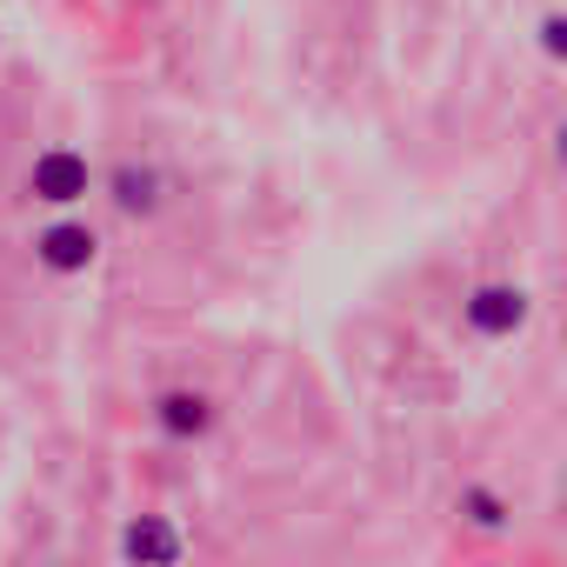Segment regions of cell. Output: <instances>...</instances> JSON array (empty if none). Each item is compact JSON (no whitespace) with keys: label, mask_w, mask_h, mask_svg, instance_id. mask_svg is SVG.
<instances>
[{"label":"cell","mask_w":567,"mask_h":567,"mask_svg":"<svg viewBox=\"0 0 567 567\" xmlns=\"http://www.w3.org/2000/svg\"><path fill=\"white\" fill-rule=\"evenodd\" d=\"M527 315H534V301H527V288H514V280H487V288H474L461 301V321L481 341H514L527 328Z\"/></svg>","instance_id":"6da1fadb"},{"label":"cell","mask_w":567,"mask_h":567,"mask_svg":"<svg viewBox=\"0 0 567 567\" xmlns=\"http://www.w3.org/2000/svg\"><path fill=\"white\" fill-rule=\"evenodd\" d=\"M181 554H187V534L174 514H127V527H121L127 567H181Z\"/></svg>","instance_id":"7a4b0ae2"},{"label":"cell","mask_w":567,"mask_h":567,"mask_svg":"<svg viewBox=\"0 0 567 567\" xmlns=\"http://www.w3.org/2000/svg\"><path fill=\"white\" fill-rule=\"evenodd\" d=\"M87 187H94V167H87V154H74V147H48V154L28 167V194L48 200V207H74V200H87Z\"/></svg>","instance_id":"3957f363"},{"label":"cell","mask_w":567,"mask_h":567,"mask_svg":"<svg viewBox=\"0 0 567 567\" xmlns=\"http://www.w3.org/2000/svg\"><path fill=\"white\" fill-rule=\"evenodd\" d=\"M94 254H101V240H94L87 220H54V227L34 234V260H41L48 274H87Z\"/></svg>","instance_id":"277c9868"},{"label":"cell","mask_w":567,"mask_h":567,"mask_svg":"<svg viewBox=\"0 0 567 567\" xmlns=\"http://www.w3.org/2000/svg\"><path fill=\"white\" fill-rule=\"evenodd\" d=\"M214 401L200 394V388H167L161 401H154V427L167 434V441H207L214 434Z\"/></svg>","instance_id":"5b68a950"},{"label":"cell","mask_w":567,"mask_h":567,"mask_svg":"<svg viewBox=\"0 0 567 567\" xmlns=\"http://www.w3.org/2000/svg\"><path fill=\"white\" fill-rule=\"evenodd\" d=\"M107 194H114L121 214H154V207H161V167H147V161H121V167L107 174Z\"/></svg>","instance_id":"8992f818"},{"label":"cell","mask_w":567,"mask_h":567,"mask_svg":"<svg viewBox=\"0 0 567 567\" xmlns=\"http://www.w3.org/2000/svg\"><path fill=\"white\" fill-rule=\"evenodd\" d=\"M454 507H461V520H467L474 534H507V527H514V507H507L494 487H481V481H467Z\"/></svg>","instance_id":"52a82bcc"},{"label":"cell","mask_w":567,"mask_h":567,"mask_svg":"<svg viewBox=\"0 0 567 567\" xmlns=\"http://www.w3.org/2000/svg\"><path fill=\"white\" fill-rule=\"evenodd\" d=\"M540 48H547L554 61L567 54V21H560V14H547V21H540Z\"/></svg>","instance_id":"ba28073f"},{"label":"cell","mask_w":567,"mask_h":567,"mask_svg":"<svg viewBox=\"0 0 567 567\" xmlns=\"http://www.w3.org/2000/svg\"><path fill=\"white\" fill-rule=\"evenodd\" d=\"M61 567H74V560H61Z\"/></svg>","instance_id":"9c48e42d"}]
</instances>
